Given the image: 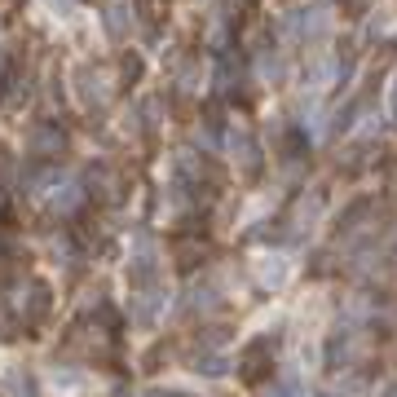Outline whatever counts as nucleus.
Segmentation results:
<instances>
[{"label": "nucleus", "instance_id": "obj_1", "mask_svg": "<svg viewBox=\"0 0 397 397\" xmlns=\"http://www.w3.org/2000/svg\"><path fill=\"white\" fill-rule=\"evenodd\" d=\"M265 397H305V393H301V384H296V379H278L274 389H265Z\"/></svg>", "mask_w": 397, "mask_h": 397}, {"label": "nucleus", "instance_id": "obj_2", "mask_svg": "<svg viewBox=\"0 0 397 397\" xmlns=\"http://www.w3.org/2000/svg\"><path fill=\"white\" fill-rule=\"evenodd\" d=\"M384 397H397V389H389V393H384Z\"/></svg>", "mask_w": 397, "mask_h": 397}]
</instances>
